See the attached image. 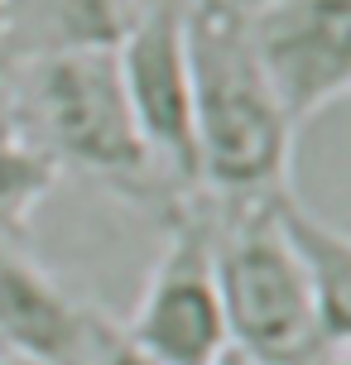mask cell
<instances>
[{
    "mask_svg": "<svg viewBox=\"0 0 351 365\" xmlns=\"http://www.w3.org/2000/svg\"><path fill=\"white\" fill-rule=\"evenodd\" d=\"M198 187L217 207L275 202L289 187L294 135L245 34V5L183 0Z\"/></svg>",
    "mask_w": 351,
    "mask_h": 365,
    "instance_id": "obj_1",
    "label": "cell"
},
{
    "mask_svg": "<svg viewBox=\"0 0 351 365\" xmlns=\"http://www.w3.org/2000/svg\"><path fill=\"white\" fill-rule=\"evenodd\" d=\"M0 87L19 125L63 168L116 187L121 197L154 202L159 212L188 197L145 149L121 91L116 48H68L0 63Z\"/></svg>",
    "mask_w": 351,
    "mask_h": 365,
    "instance_id": "obj_2",
    "label": "cell"
},
{
    "mask_svg": "<svg viewBox=\"0 0 351 365\" xmlns=\"http://www.w3.org/2000/svg\"><path fill=\"white\" fill-rule=\"evenodd\" d=\"M217 207V202H212ZM217 289L231 351L250 365H313L327 351L313 289L275 221V202L217 207Z\"/></svg>",
    "mask_w": 351,
    "mask_h": 365,
    "instance_id": "obj_3",
    "label": "cell"
},
{
    "mask_svg": "<svg viewBox=\"0 0 351 365\" xmlns=\"http://www.w3.org/2000/svg\"><path fill=\"white\" fill-rule=\"evenodd\" d=\"M217 207L178 197L164 207V250L135 298L126 336L164 365H217L231 351L222 289H217Z\"/></svg>",
    "mask_w": 351,
    "mask_h": 365,
    "instance_id": "obj_4",
    "label": "cell"
},
{
    "mask_svg": "<svg viewBox=\"0 0 351 365\" xmlns=\"http://www.w3.org/2000/svg\"><path fill=\"white\" fill-rule=\"evenodd\" d=\"M116 73L135 130L154 164L183 192H198L193 149V77L183 48V0H154L135 10L126 38L116 43Z\"/></svg>",
    "mask_w": 351,
    "mask_h": 365,
    "instance_id": "obj_5",
    "label": "cell"
},
{
    "mask_svg": "<svg viewBox=\"0 0 351 365\" xmlns=\"http://www.w3.org/2000/svg\"><path fill=\"white\" fill-rule=\"evenodd\" d=\"M245 34L289 125L303 130L351 87V0H255Z\"/></svg>",
    "mask_w": 351,
    "mask_h": 365,
    "instance_id": "obj_6",
    "label": "cell"
},
{
    "mask_svg": "<svg viewBox=\"0 0 351 365\" xmlns=\"http://www.w3.org/2000/svg\"><path fill=\"white\" fill-rule=\"evenodd\" d=\"M96 308L58 284L19 240H0V361L82 365Z\"/></svg>",
    "mask_w": 351,
    "mask_h": 365,
    "instance_id": "obj_7",
    "label": "cell"
},
{
    "mask_svg": "<svg viewBox=\"0 0 351 365\" xmlns=\"http://www.w3.org/2000/svg\"><path fill=\"white\" fill-rule=\"evenodd\" d=\"M135 19V0H10L0 63L68 48H116Z\"/></svg>",
    "mask_w": 351,
    "mask_h": 365,
    "instance_id": "obj_8",
    "label": "cell"
},
{
    "mask_svg": "<svg viewBox=\"0 0 351 365\" xmlns=\"http://www.w3.org/2000/svg\"><path fill=\"white\" fill-rule=\"evenodd\" d=\"M275 221L289 240V250H294L303 279H308V289H313L327 341L351 346V240L332 221L308 212L294 192L275 197Z\"/></svg>",
    "mask_w": 351,
    "mask_h": 365,
    "instance_id": "obj_9",
    "label": "cell"
},
{
    "mask_svg": "<svg viewBox=\"0 0 351 365\" xmlns=\"http://www.w3.org/2000/svg\"><path fill=\"white\" fill-rule=\"evenodd\" d=\"M58 164L34 145V135L19 125L10 96L0 87V240H24L29 217L58 187Z\"/></svg>",
    "mask_w": 351,
    "mask_h": 365,
    "instance_id": "obj_10",
    "label": "cell"
},
{
    "mask_svg": "<svg viewBox=\"0 0 351 365\" xmlns=\"http://www.w3.org/2000/svg\"><path fill=\"white\" fill-rule=\"evenodd\" d=\"M82 365H164V361H154L140 341H130V336H126V327H116L106 312H96Z\"/></svg>",
    "mask_w": 351,
    "mask_h": 365,
    "instance_id": "obj_11",
    "label": "cell"
},
{
    "mask_svg": "<svg viewBox=\"0 0 351 365\" xmlns=\"http://www.w3.org/2000/svg\"><path fill=\"white\" fill-rule=\"evenodd\" d=\"M5 24H10V0H0V34H5Z\"/></svg>",
    "mask_w": 351,
    "mask_h": 365,
    "instance_id": "obj_12",
    "label": "cell"
},
{
    "mask_svg": "<svg viewBox=\"0 0 351 365\" xmlns=\"http://www.w3.org/2000/svg\"><path fill=\"white\" fill-rule=\"evenodd\" d=\"M217 365H250V361H240L236 351H226V356H222V361H217Z\"/></svg>",
    "mask_w": 351,
    "mask_h": 365,
    "instance_id": "obj_13",
    "label": "cell"
},
{
    "mask_svg": "<svg viewBox=\"0 0 351 365\" xmlns=\"http://www.w3.org/2000/svg\"><path fill=\"white\" fill-rule=\"evenodd\" d=\"M236 5H255V0H236Z\"/></svg>",
    "mask_w": 351,
    "mask_h": 365,
    "instance_id": "obj_14",
    "label": "cell"
},
{
    "mask_svg": "<svg viewBox=\"0 0 351 365\" xmlns=\"http://www.w3.org/2000/svg\"><path fill=\"white\" fill-rule=\"evenodd\" d=\"M0 365H10V361H0Z\"/></svg>",
    "mask_w": 351,
    "mask_h": 365,
    "instance_id": "obj_15",
    "label": "cell"
}]
</instances>
